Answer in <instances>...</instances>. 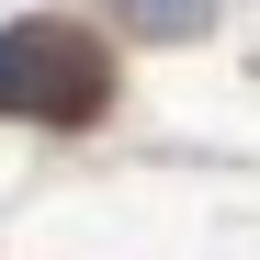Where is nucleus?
<instances>
[{
    "label": "nucleus",
    "mask_w": 260,
    "mask_h": 260,
    "mask_svg": "<svg viewBox=\"0 0 260 260\" xmlns=\"http://www.w3.org/2000/svg\"><path fill=\"white\" fill-rule=\"evenodd\" d=\"M113 12L136 23V34H158V46H181V34H204V23H215V0H113Z\"/></svg>",
    "instance_id": "obj_2"
},
{
    "label": "nucleus",
    "mask_w": 260,
    "mask_h": 260,
    "mask_svg": "<svg viewBox=\"0 0 260 260\" xmlns=\"http://www.w3.org/2000/svg\"><path fill=\"white\" fill-rule=\"evenodd\" d=\"M113 102V57L79 23H0V113L23 124H91Z\"/></svg>",
    "instance_id": "obj_1"
}]
</instances>
